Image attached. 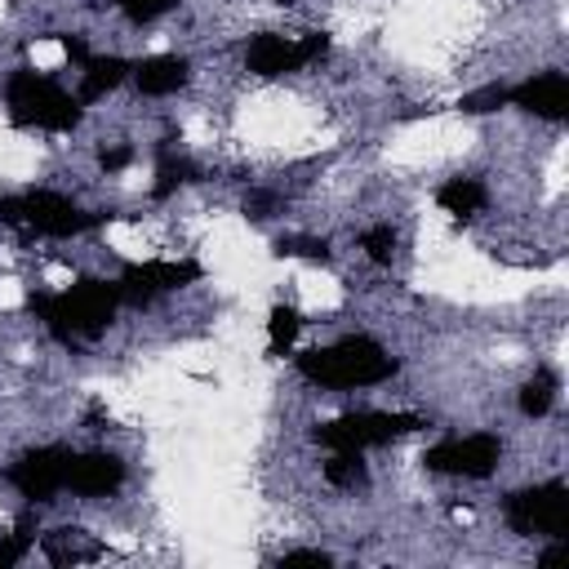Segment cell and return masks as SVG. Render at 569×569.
<instances>
[{
    "label": "cell",
    "instance_id": "cell-1",
    "mask_svg": "<svg viewBox=\"0 0 569 569\" xmlns=\"http://www.w3.org/2000/svg\"><path fill=\"white\" fill-rule=\"evenodd\" d=\"M22 311H31L44 329H49V338L53 342H62V347H84V342H93L98 333H107L111 325H116V311H120V293H116V280H93V276H84V280H76L71 289H62V293H27L22 298Z\"/></svg>",
    "mask_w": 569,
    "mask_h": 569
},
{
    "label": "cell",
    "instance_id": "cell-2",
    "mask_svg": "<svg viewBox=\"0 0 569 569\" xmlns=\"http://www.w3.org/2000/svg\"><path fill=\"white\" fill-rule=\"evenodd\" d=\"M293 369L302 382L320 391H356V387H378L387 382L400 360L369 333H347L329 347H307L293 356Z\"/></svg>",
    "mask_w": 569,
    "mask_h": 569
},
{
    "label": "cell",
    "instance_id": "cell-3",
    "mask_svg": "<svg viewBox=\"0 0 569 569\" xmlns=\"http://www.w3.org/2000/svg\"><path fill=\"white\" fill-rule=\"evenodd\" d=\"M111 213L102 209H84L76 204L71 196L62 191H49V187H31V191H18V196H0V222L22 231L27 240L40 236V240H71V236H84L93 227H102Z\"/></svg>",
    "mask_w": 569,
    "mask_h": 569
},
{
    "label": "cell",
    "instance_id": "cell-4",
    "mask_svg": "<svg viewBox=\"0 0 569 569\" xmlns=\"http://www.w3.org/2000/svg\"><path fill=\"white\" fill-rule=\"evenodd\" d=\"M4 107L18 129H40V133H71L84 120V102L76 93H67L53 76H40L31 67L9 71Z\"/></svg>",
    "mask_w": 569,
    "mask_h": 569
},
{
    "label": "cell",
    "instance_id": "cell-5",
    "mask_svg": "<svg viewBox=\"0 0 569 569\" xmlns=\"http://www.w3.org/2000/svg\"><path fill=\"white\" fill-rule=\"evenodd\" d=\"M422 422V413H391V409H356V413H342V418H329L311 431V440L320 449H378V445H391L400 436H413Z\"/></svg>",
    "mask_w": 569,
    "mask_h": 569
},
{
    "label": "cell",
    "instance_id": "cell-6",
    "mask_svg": "<svg viewBox=\"0 0 569 569\" xmlns=\"http://www.w3.org/2000/svg\"><path fill=\"white\" fill-rule=\"evenodd\" d=\"M502 516H507V529L520 538H533V533L565 538L569 533V489H565V480H542V485L516 489V493H507Z\"/></svg>",
    "mask_w": 569,
    "mask_h": 569
},
{
    "label": "cell",
    "instance_id": "cell-7",
    "mask_svg": "<svg viewBox=\"0 0 569 569\" xmlns=\"http://www.w3.org/2000/svg\"><path fill=\"white\" fill-rule=\"evenodd\" d=\"M204 276V267L196 258H147V262H124L116 276V293L120 307H151L164 293H178L187 284H196Z\"/></svg>",
    "mask_w": 569,
    "mask_h": 569
},
{
    "label": "cell",
    "instance_id": "cell-8",
    "mask_svg": "<svg viewBox=\"0 0 569 569\" xmlns=\"http://www.w3.org/2000/svg\"><path fill=\"white\" fill-rule=\"evenodd\" d=\"M329 53V36L325 31H307L298 40L276 36V31H258L244 44V71H253L258 80H276V76H293L311 62H320Z\"/></svg>",
    "mask_w": 569,
    "mask_h": 569
},
{
    "label": "cell",
    "instance_id": "cell-9",
    "mask_svg": "<svg viewBox=\"0 0 569 569\" xmlns=\"http://www.w3.org/2000/svg\"><path fill=\"white\" fill-rule=\"evenodd\" d=\"M498 458H502V440L489 436V431H476V436H449L440 445H431L422 453V467L436 471V476H462V480H489L498 471Z\"/></svg>",
    "mask_w": 569,
    "mask_h": 569
},
{
    "label": "cell",
    "instance_id": "cell-10",
    "mask_svg": "<svg viewBox=\"0 0 569 569\" xmlns=\"http://www.w3.org/2000/svg\"><path fill=\"white\" fill-rule=\"evenodd\" d=\"M67 458H71L67 445L27 449V453H18V458L4 467V480L18 489V498H27V507H44V502H53V493H62Z\"/></svg>",
    "mask_w": 569,
    "mask_h": 569
},
{
    "label": "cell",
    "instance_id": "cell-11",
    "mask_svg": "<svg viewBox=\"0 0 569 569\" xmlns=\"http://www.w3.org/2000/svg\"><path fill=\"white\" fill-rule=\"evenodd\" d=\"M124 476H129V467H124L120 453H107V449L76 453V449H71L62 489H71V493H80V498H107V493H116V489L124 485Z\"/></svg>",
    "mask_w": 569,
    "mask_h": 569
},
{
    "label": "cell",
    "instance_id": "cell-12",
    "mask_svg": "<svg viewBox=\"0 0 569 569\" xmlns=\"http://www.w3.org/2000/svg\"><path fill=\"white\" fill-rule=\"evenodd\" d=\"M507 107H520L538 120H565L569 116V76L565 71H538L520 84H507Z\"/></svg>",
    "mask_w": 569,
    "mask_h": 569
},
{
    "label": "cell",
    "instance_id": "cell-13",
    "mask_svg": "<svg viewBox=\"0 0 569 569\" xmlns=\"http://www.w3.org/2000/svg\"><path fill=\"white\" fill-rule=\"evenodd\" d=\"M129 76H133L138 93H147V98H169V93H178V89L191 80V62H187L182 53H151V58H138V62L129 67Z\"/></svg>",
    "mask_w": 569,
    "mask_h": 569
},
{
    "label": "cell",
    "instance_id": "cell-14",
    "mask_svg": "<svg viewBox=\"0 0 569 569\" xmlns=\"http://www.w3.org/2000/svg\"><path fill=\"white\" fill-rule=\"evenodd\" d=\"M40 551L53 560V565H89L102 556V542L80 529V525H62V529H49L40 533Z\"/></svg>",
    "mask_w": 569,
    "mask_h": 569
},
{
    "label": "cell",
    "instance_id": "cell-15",
    "mask_svg": "<svg viewBox=\"0 0 569 569\" xmlns=\"http://www.w3.org/2000/svg\"><path fill=\"white\" fill-rule=\"evenodd\" d=\"M129 67H133V62H124L120 53H102V58H89V62L80 67L84 76H80V93H76V98H80L84 107H89V102H98V98H107L111 89H120V80L129 76Z\"/></svg>",
    "mask_w": 569,
    "mask_h": 569
},
{
    "label": "cell",
    "instance_id": "cell-16",
    "mask_svg": "<svg viewBox=\"0 0 569 569\" xmlns=\"http://www.w3.org/2000/svg\"><path fill=\"white\" fill-rule=\"evenodd\" d=\"M436 204H440L449 218L467 222V218H476V213L489 204V187H485L480 178H449V182H440Z\"/></svg>",
    "mask_w": 569,
    "mask_h": 569
},
{
    "label": "cell",
    "instance_id": "cell-17",
    "mask_svg": "<svg viewBox=\"0 0 569 569\" xmlns=\"http://www.w3.org/2000/svg\"><path fill=\"white\" fill-rule=\"evenodd\" d=\"M187 182H200V164L196 160H187V156H173L169 147H160V160H156V187H151V196L156 200H169L178 187H187Z\"/></svg>",
    "mask_w": 569,
    "mask_h": 569
},
{
    "label": "cell",
    "instance_id": "cell-18",
    "mask_svg": "<svg viewBox=\"0 0 569 569\" xmlns=\"http://www.w3.org/2000/svg\"><path fill=\"white\" fill-rule=\"evenodd\" d=\"M556 391H560V378L551 369H533V378L520 387V413L525 418H547L556 409Z\"/></svg>",
    "mask_w": 569,
    "mask_h": 569
},
{
    "label": "cell",
    "instance_id": "cell-19",
    "mask_svg": "<svg viewBox=\"0 0 569 569\" xmlns=\"http://www.w3.org/2000/svg\"><path fill=\"white\" fill-rule=\"evenodd\" d=\"M325 480H329L333 489H365V485H369V462H365L356 449H329Z\"/></svg>",
    "mask_w": 569,
    "mask_h": 569
},
{
    "label": "cell",
    "instance_id": "cell-20",
    "mask_svg": "<svg viewBox=\"0 0 569 569\" xmlns=\"http://www.w3.org/2000/svg\"><path fill=\"white\" fill-rule=\"evenodd\" d=\"M298 329H302L298 307L276 302V307H271V316H267V356H289V347H293Z\"/></svg>",
    "mask_w": 569,
    "mask_h": 569
},
{
    "label": "cell",
    "instance_id": "cell-21",
    "mask_svg": "<svg viewBox=\"0 0 569 569\" xmlns=\"http://www.w3.org/2000/svg\"><path fill=\"white\" fill-rule=\"evenodd\" d=\"M40 542V529H36V516L27 511V516H18V525H13V533H4L0 538V569H9V565H18L31 547Z\"/></svg>",
    "mask_w": 569,
    "mask_h": 569
},
{
    "label": "cell",
    "instance_id": "cell-22",
    "mask_svg": "<svg viewBox=\"0 0 569 569\" xmlns=\"http://www.w3.org/2000/svg\"><path fill=\"white\" fill-rule=\"evenodd\" d=\"M271 253L276 258H307V262H329L333 258V249H329L325 236H280Z\"/></svg>",
    "mask_w": 569,
    "mask_h": 569
},
{
    "label": "cell",
    "instance_id": "cell-23",
    "mask_svg": "<svg viewBox=\"0 0 569 569\" xmlns=\"http://www.w3.org/2000/svg\"><path fill=\"white\" fill-rule=\"evenodd\" d=\"M360 249H365L369 262L391 267V258H396V227H391V222H373V227H365V231H360Z\"/></svg>",
    "mask_w": 569,
    "mask_h": 569
},
{
    "label": "cell",
    "instance_id": "cell-24",
    "mask_svg": "<svg viewBox=\"0 0 569 569\" xmlns=\"http://www.w3.org/2000/svg\"><path fill=\"white\" fill-rule=\"evenodd\" d=\"M498 107H507V84H498V80H489V84H480V89H471V93L458 98V111L462 116H489Z\"/></svg>",
    "mask_w": 569,
    "mask_h": 569
},
{
    "label": "cell",
    "instance_id": "cell-25",
    "mask_svg": "<svg viewBox=\"0 0 569 569\" xmlns=\"http://www.w3.org/2000/svg\"><path fill=\"white\" fill-rule=\"evenodd\" d=\"M116 9L129 18V22H156V18H164L169 9H178V0H116Z\"/></svg>",
    "mask_w": 569,
    "mask_h": 569
},
{
    "label": "cell",
    "instance_id": "cell-26",
    "mask_svg": "<svg viewBox=\"0 0 569 569\" xmlns=\"http://www.w3.org/2000/svg\"><path fill=\"white\" fill-rule=\"evenodd\" d=\"M280 204H284V200H280V191H271V187H253V191L244 196V218L262 222V218H271Z\"/></svg>",
    "mask_w": 569,
    "mask_h": 569
},
{
    "label": "cell",
    "instance_id": "cell-27",
    "mask_svg": "<svg viewBox=\"0 0 569 569\" xmlns=\"http://www.w3.org/2000/svg\"><path fill=\"white\" fill-rule=\"evenodd\" d=\"M53 40H58V44H62V53H67V58H71V62H76V67H84V62H89V58H93V53H89V44H84V36H80V31H58V36H53Z\"/></svg>",
    "mask_w": 569,
    "mask_h": 569
},
{
    "label": "cell",
    "instance_id": "cell-28",
    "mask_svg": "<svg viewBox=\"0 0 569 569\" xmlns=\"http://www.w3.org/2000/svg\"><path fill=\"white\" fill-rule=\"evenodd\" d=\"M280 565H320V569H329L333 556L329 551H316V547H298V551H284Z\"/></svg>",
    "mask_w": 569,
    "mask_h": 569
},
{
    "label": "cell",
    "instance_id": "cell-29",
    "mask_svg": "<svg viewBox=\"0 0 569 569\" xmlns=\"http://www.w3.org/2000/svg\"><path fill=\"white\" fill-rule=\"evenodd\" d=\"M129 160H133V151H129L124 142H116V147H102V151H98V164H102L107 173H116V169H124Z\"/></svg>",
    "mask_w": 569,
    "mask_h": 569
},
{
    "label": "cell",
    "instance_id": "cell-30",
    "mask_svg": "<svg viewBox=\"0 0 569 569\" xmlns=\"http://www.w3.org/2000/svg\"><path fill=\"white\" fill-rule=\"evenodd\" d=\"M551 565H569V533H565V538H556V542L538 556V569H551Z\"/></svg>",
    "mask_w": 569,
    "mask_h": 569
}]
</instances>
